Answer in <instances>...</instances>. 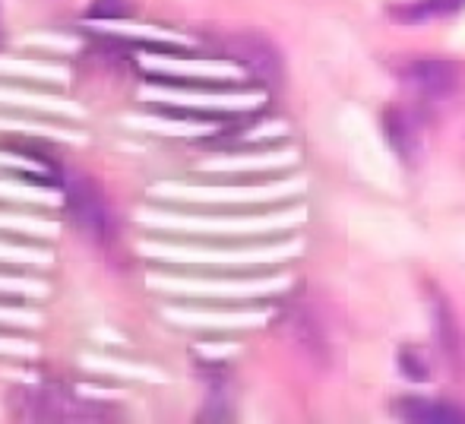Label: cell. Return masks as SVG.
Segmentation results:
<instances>
[{"instance_id": "obj_4", "label": "cell", "mask_w": 465, "mask_h": 424, "mask_svg": "<svg viewBox=\"0 0 465 424\" xmlns=\"http://www.w3.org/2000/svg\"><path fill=\"white\" fill-rule=\"evenodd\" d=\"M383 130H386V140H390L392 153L411 165L418 159V149H421V123L411 111L405 108H386L383 114Z\"/></svg>"}, {"instance_id": "obj_7", "label": "cell", "mask_w": 465, "mask_h": 424, "mask_svg": "<svg viewBox=\"0 0 465 424\" xmlns=\"http://www.w3.org/2000/svg\"><path fill=\"white\" fill-rule=\"evenodd\" d=\"M462 6H465V0H415V4L392 6L390 16H392V23L421 25V23H430V19L456 16V13H460Z\"/></svg>"}, {"instance_id": "obj_10", "label": "cell", "mask_w": 465, "mask_h": 424, "mask_svg": "<svg viewBox=\"0 0 465 424\" xmlns=\"http://www.w3.org/2000/svg\"><path fill=\"white\" fill-rule=\"evenodd\" d=\"M89 16L121 19V16H127V0H93V4H89Z\"/></svg>"}, {"instance_id": "obj_2", "label": "cell", "mask_w": 465, "mask_h": 424, "mask_svg": "<svg viewBox=\"0 0 465 424\" xmlns=\"http://www.w3.org/2000/svg\"><path fill=\"white\" fill-rule=\"evenodd\" d=\"M396 80L409 89L411 95L428 102H440L450 99L453 93H460L462 86V70L456 61L450 57H437V54H421V57H409L396 67Z\"/></svg>"}, {"instance_id": "obj_11", "label": "cell", "mask_w": 465, "mask_h": 424, "mask_svg": "<svg viewBox=\"0 0 465 424\" xmlns=\"http://www.w3.org/2000/svg\"><path fill=\"white\" fill-rule=\"evenodd\" d=\"M0 42H4V23H0Z\"/></svg>"}, {"instance_id": "obj_8", "label": "cell", "mask_w": 465, "mask_h": 424, "mask_svg": "<svg viewBox=\"0 0 465 424\" xmlns=\"http://www.w3.org/2000/svg\"><path fill=\"white\" fill-rule=\"evenodd\" d=\"M434 332L440 339V349L447 351V358H456V351H460V330H456V320L440 295L434 301Z\"/></svg>"}, {"instance_id": "obj_1", "label": "cell", "mask_w": 465, "mask_h": 424, "mask_svg": "<svg viewBox=\"0 0 465 424\" xmlns=\"http://www.w3.org/2000/svg\"><path fill=\"white\" fill-rule=\"evenodd\" d=\"M19 419H32V421H104L108 419V409L98 406V402L80 399L70 389H57V387H35V389H23L19 393V406H16Z\"/></svg>"}, {"instance_id": "obj_5", "label": "cell", "mask_w": 465, "mask_h": 424, "mask_svg": "<svg viewBox=\"0 0 465 424\" xmlns=\"http://www.w3.org/2000/svg\"><path fill=\"white\" fill-rule=\"evenodd\" d=\"M228 48H232V54L238 57L244 67H251L257 76H263V80H270V83L279 80L282 61H279L276 48H272L266 38H260V35H234Z\"/></svg>"}, {"instance_id": "obj_3", "label": "cell", "mask_w": 465, "mask_h": 424, "mask_svg": "<svg viewBox=\"0 0 465 424\" xmlns=\"http://www.w3.org/2000/svg\"><path fill=\"white\" fill-rule=\"evenodd\" d=\"M67 206H70V215L76 219V225H80L86 234H93L95 241H108L111 238L114 219H111V210H108V203H104L102 191H98L89 178L70 174V181H67Z\"/></svg>"}, {"instance_id": "obj_6", "label": "cell", "mask_w": 465, "mask_h": 424, "mask_svg": "<svg viewBox=\"0 0 465 424\" xmlns=\"http://www.w3.org/2000/svg\"><path fill=\"white\" fill-rule=\"evenodd\" d=\"M392 409L402 421L415 424H465V412L460 406L424 399V396H402V399L392 402Z\"/></svg>"}, {"instance_id": "obj_9", "label": "cell", "mask_w": 465, "mask_h": 424, "mask_svg": "<svg viewBox=\"0 0 465 424\" xmlns=\"http://www.w3.org/2000/svg\"><path fill=\"white\" fill-rule=\"evenodd\" d=\"M399 374L411 383L430 380V361H428V355H424V349H418V345H402V349H399Z\"/></svg>"}]
</instances>
